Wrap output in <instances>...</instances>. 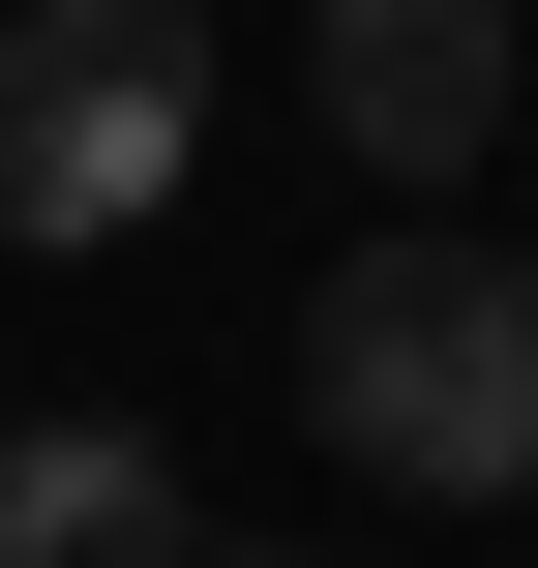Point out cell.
<instances>
[{
  "label": "cell",
  "mask_w": 538,
  "mask_h": 568,
  "mask_svg": "<svg viewBox=\"0 0 538 568\" xmlns=\"http://www.w3.org/2000/svg\"><path fill=\"white\" fill-rule=\"evenodd\" d=\"M300 419L389 509H538V270L509 240H359L300 300Z\"/></svg>",
  "instance_id": "obj_1"
},
{
  "label": "cell",
  "mask_w": 538,
  "mask_h": 568,
  "mask_svg": "<svg viewBox=\"0 0 538 568\" xmlns=\"http://www.w3.org/2000/svg\"><path fill=\"white\" fill-rule=\"evenodd\" d=\"M210 180V30L180 0H0V240L90 270Z\"/></svg>",
  "instance_id": "obj_2"
},
{
  "label": "cell",
  "mask_w": 538,
  "mask_h": 568,
  "mask_svg": "<svg viewBox=\"0 0 538 568\" xmlns=\"http://www.w3.org/2000/svg\"><path fill=\"white\" fill-rule=\"evenodd\" d=\"M300 120L359 180H479L509 150V0H300Z\"/></svg>",
  "instance_id": "obj_3"
},
{
  "label": "cell",
  "mask_w": 538,
  "mask_h": 568,
  "mask_svg": "<svg viewBox=\"0 0 538 568\" xmlns=\"http://www.w3.org/2000/svg\"><path fill=\"white\" fill-rule=\"evenodd\" d=\"M0 568H210L150 419H0Z\"/></svg>",
  "instance_id": "obj_4"
},
{
  "label": "cell",
  "mask_w": 538,
  "mask_h": 568,
  "mask_svg": "<svg viewBox=\"0 0 538 568\" xmlns=\"http://www.w3.org/2000/svg\"><path fill=\"white\" fill-rule=\"evenodd\" d=\"M210 568H240V539H210Z\"/></svg>",
  "instance_id": "obj_5"
}]
</instances>
